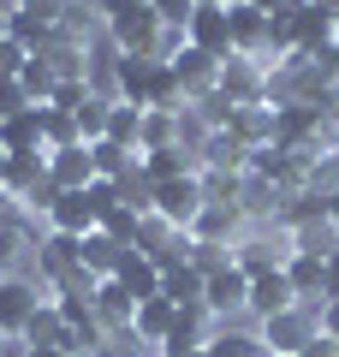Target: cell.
Masks as SVG:
<instances>
[{"label": "cell", "instance_id": "46", "mask_svg": "<svg viewBox=\"0 0 339 357\" xmlns=\"http://www.w3.org/2000/svg\"><path fill=\"white\" fill-rule=\"evenodd\" d=\"M327 18H333V48H339V6H333V13H327Z\"/></svg>", "mask_w": 339, "mask_h": 357}, {"label": "cell", "instance_id": "34", "mask_svg": "<svg viewBox=\"0 0 339 357\" xmlns=\"http://www.w3.org/2000/svg\"><path fill=\"white\" fill-rule=\"evenodd\" d=\"M84 197H89V208H96V220H107L113 208L126 203V197H119V185H113V178H96V185H89Z\"/></svg>", "mask_w": 339, "mask_h": 357}, {"label": "cell", "instance_id": "21", "mask_svg": "<svg viewBox=\"0 0 339 357\" xmlns=\"http://www.w3.org/2000/svg\"><path fill=\"white\" fill-rule=\"evenodd\" d=\"M126 256H131V244H119V238H113V232H101V227H96V232H89V238H84V268H89V274H96V280H113Z\"/></svg>", "mask_w": 339, "mask_h": 357}, {"label": "cell", "instance_id": "50", "mask_svg": "<svg viewBox=\"0 0 339 357\" xmlns=\"http://www.w3.org/2000/svg\"><path fill=\"white\" fill-rule=\"evenodd\" d=\"M0 345H6V333H0Z\"/></svg>", "mask_w": 339, "mask_h": 357}, {"label": "cell", "instance_id": "42", "mask_svg": "<svg viewBox=\"0 0 339 357\" xmlns=\"http://www.w3.org/2000/svg\"><path fill=\"white\" fill-rule=\"evenodd\" d=\"M315 66H327V77H333V84H339V48H327V54H322V60H315Z\"/></svg>", "mask_w": 339, "mask_h": 357}, {"label": "cell", "instance_id": "24", "mask_svg": "<svg viewBox=\"0 0 339 357\" xmlns=\"http://www.w3.org/2000/svg\"><path fill=\"white\" fill-rule=\"evenodd\" d=\"M173 321H179V304H167V298H143L137 316H131V333H137V340H149V345H167Z\"/></svg>", "mask_w": 339, "mask_h": 357}, {"label": "cell", "instance_id": "22", "mask_svg": "<svg viewBox=\"0 0 339 357\" xmlns=\"http://www.w3.org/2000/svg\"><path fill=\"white\" fill-rule=\"evenodd\" d=\"M131 316H137V298H131L119 280H101L96 286V321L107 333H119V328H131Z\"/></svg>", "mask_w": 339, "mask_h": 357}, {"label": "cell", "instance_id": "29", "mask_svg": "<svg viewBox=\"0 0 339 357\" xmlns=\"http://www.w3.org/2000/svg\"><path fill=\"white\" fill-rule=\"evenodd\" d=\"M18 84H24L30 107H48V102H54V84H60V77H54V66L42 60V54H30V60H24V72H18Z\"/></svg>", "mask_w": 339, "mask_h": 357}, {"label": "cell", "instance_id": "33", "mask_svg": "<svg viewBox=\"0 0 339 357\" xmlns=\"http://www.w3.org/2000/svg\"><path fill=\"white\" fill-rule=\"evenodd\" d=\"M89 96H96V77H60V84H54V102H48V107H60V114H77Z\"/></svg>", "mask_w": 339, "mask_h": 357}, {"label": "cell", "instance_id": "17", "mask_svg": "<svg viewBox=\"0 0 339 357\" xmlns=\"http://www.w3.org/2000/svg\"><path fill=\"white\" fill-rule=\"evenodd\" d=\"M0 149L6 155H42L48 143H42V107H24V114L0 119Z\"/></svg>", "mask_w": 339, "mask_h": 357}, {"label": "cell", "instance_id": "48", "mask_svg": "<svg viewBox=\"0 0 339 357\" xmlns=\"http://www.w3.org/2000/svg\"><path fill=\"white\" fill-rule=\"evenodd\" d=\"M327 161H333V173H339V149H333V155H327Z\"/></svg>", "mask_w": 339, "mask_h": 357}, {"label": "cell", "instance_id": "10", "mask_svg": "<svg viewBox=\"0 0 339 357\" xmlns=\"http://www.w3.org/2000/svg\"><path fill=\"white\" fill-rule=\"evenodd\" d=\"M173 72H179L185 102H202V96H214V89H220V60H214V54H202V48H190V42H185V54L173 60Z\"/></svg>", "mask_w": 339, "mask_h": 357}, {"label": "cell", "instance_id": "37", "mask_svg": "<svg viewBox=\"0 0 339 357\" xmlns=\"http://www.w3.org/2000/svg\"><path fill=\"white\" fill-rule=\"evenodd\" d=\"M24 60H30L24 42H13V36L0 42V77H18V72H24Z\"/></svg>", "mask_w": 339, "mask_h": 357}, {"label": "cell", "instance_id": "49", "mask_svg": "<svg viewBox=\"0 0 339 357\" xmlns=\"http://www.w3.org/2000/svg\"><path fill=\"white\" fill-rule=\"evenodd\" d=\"M226 6H250V0H226Z\"/></svg>", "mask_w": 339, "mask_h": 357}, {"label": "cell", "instance_id": "51", "mask_svg": "<svg viewBox=\"0 0 339 357\" xmlns=\"http://www.w3.org/2000/svg\"><path fill=\"white\" fill-rule=\"evenodd\" d=\"M0 227H6V220H0Z\"/></svg>", "mask_w": 339, "mask_h": 357}, {"label": "cell", "instance_id": "35", "mask_svg": "<svg viewBox=\"0 0 339 357\" xmlns=\"http://www.w3.org/2000/svg\"><path fill=\"white\" fill-rule=\"evenodd\" d=\"M149 13L161 18V24H190V18H197V0H149Z\"/></svg>", "mask_w": 339, "mask_h": 357}, {"label": "cell", "instance_id": "44", "mask_svg": "<svg viewBox=\"0 0 339 357\" xmlns=\"http://www.w3.org/2000/svg\"><path fill=\"white\" fill-rule=\"evenodd\" d=\"M13 36V13H6V6H0V42Z\"/></svg>", "mask_w": 339, "mask_h": 357}, {"label": "cell", "instance_id": "36", "mask_svg": "<svg viewBox=\"0 0 339 357\" xmlns=\"http://www.w3.org/2000/svg\"><path fill=\"white\" fill-rule=\"evenodd\" d=\"M24 107H30L24 84H18V77H0V119H13V114H24Z\"/></svg>", "mask_w": 339, "mask_h": 357}, {"label": "cell", "instance_id": "6", "mask_svg": "<svg viewBox=\"0 0 339 357\" xmlns=\"http://www.w3.org/2000/svg\"><path fill=\"white\" fill-rule=\"evenodd\" d=\"M244 232H250V215L232 208V203H209L197 220H190V238H197V244H220V250H232Z\"/></svg>", "mask_w": 339, "mask_h": 357}, {"label": "cell", "instance_id": "12", "mask_svg": "<svg viewBox=\"0 0 339 357\" xmlns=\"http://www.w3.org/2000/svg\"><path fill=\"white\" fill-rule=\"evenodd\" d=\"M286 280H292V292H298V304L322 310V304H327V256L292 250V262H286Z\"/></svg>", "mask_w": 339, "mask_h": 357}, {"label": "cell", "instance_id": "5", "mask_svg": "<svg viewBox=\"0 0 339 357\" xmlns=\"http://www.w3.org/2000/svg\"><path fill=\"white\" fill-rule=\"evenodd\" d=\"M220 96H226L232 107H256V102H268V66H262V60H244V54L220 60Z\"/></svg>", "mask_w": 339, "mask_h": 357}, {"label": "cell", "instance_id": "14", "mask_svg": "<svg viewBox=\"0 0 339 357\" xmlns=\"http://www.w3.org/2000/svg\"><path fill=\"white\" fill-rule=\"evenodd\" d=\"M48 178L60 185V191H89V185H96L89 143H77V149H48Z\"/></svg>", "mask_w": 339, "mask_h": 357}, {"label": "cell", "instance_id": "25", "mask_svg": "<svg viewBox=\"0 0 339 357\" xmlns=\"http://www.w3.org/2000/svg\"><path fill=\"white\" fill-rule=\"evenodd\" d=\"M72 340L77 333L66 328V316H60V304H36V316H30V328H24V345H60V351H72Z\"/></svg>", "mask_w": 339, "mask_h": 357}, {"label": "cell", "instance_id": "31", "mask_svg": "<svg viewBox=\"0 0 339 357\" xmlns=\"http://www.w3.org/2000/svg\"><path fill=\"white\" fill-rule=\"evenodd\" d=\"M209 357H268V351H262V340L250 328H226L220 321V333L209 340Z\"/></svg>", "mask_w": 339, "mask_h": 357}, {"label": "cell", "instance_id": "2", "mask_svg": "<svg viewBox=\"0 0 339 357\" xmlns=\"http://www.w3.org/2000/svg\"><path fill=\"white\" fill-rule=\"evenodd\" d=\"M209 208V197H202V167L185 178H167V185H149V215H161L173 232H190V220Z\"/></svg>", "mask_w": 339, "mask_h": 357}, {"label": "cell", "instance_id": "20", "mask_svg": "<svg viewBox=\"0 0 339 357\" xmlns=\"http://www.w3.org/2000/svg\"><path fill=\"white\" fill-rule=\"evenodd\" d=\"M179 143H185V114H173V107H143L137 149H179Z\"/></svg>", "mask_w": 339, "mask_h": 357}, {"label": "cell", "instance_id": "13", "mask_svg": "<svg viewBox=\"0 0 339 357\" xmlns=\"http://www.w3.org/2000/svg\"><path fill=\"white\" fill-rule=\"evenodd\" d=\"M42 227H48V232H66V238H89L101 220H96V208H89L84 191H60V203L48 208V220H42Z\"/></svg>", "mask_w": 339, "mask_h": 357}, {"label": "cell", "instance_id": "19", "mask_svg": "<svg viewBox=\"0 0 339 357\" xmlns=\"http://www.w3.org/2000/svg\"><path fill=\"white\" fill-rule=\"evenodd\" d=\"M113 280L126 286L137 304H143V298H161V262H155L149 250H131L126 262H119V274H113Z\"/></svg>", "mask_w": 339, "mask_h": 357}, {"label": "cell", "instance_id": "39", "mask_svg": "<svg viewBox=\"0 0 339 357\" xmlns=\"http://www.w3.org/2000/svg\"><path fill=\"white\" fill-rule=\"evenodd\" d=\"M315 321H322V340H333V345H339V298H327V304L315 310Z\"/></svg>", "mask_w": 339, "mask_h": 357}, {"label": "cell", "instance_id": "16", "mask_svg": "<svg viewBox=\"0 0 339 357\" xmlns=\"http://www.w3.org/2000/svg\"><path fill=\"white\" fill-rule=\"evenodd\" d=\"M197 167H209V173H250V149L232 131H209L197 149Z\"/></svg>", "mask_w": 339, "mask_h": 357}, {"label": "cell", "instance_id": "30", "mask_svg": "<svg viewBox=\"0 0 339 357\" xmlns=\"http://www.w3.org/2000/svg\"><path fill=\"white\" fill-rule=\"evenodd\" d=\"M42 60L54 66V77H89V48H77V42H60V36H54L48 48H42Z\"/></svg>", "mask_w": 339, "mask_h": 357}, {"label": "cell", "instance_id": "41", "mask_svg": "<svg viewBox=\"0 0 339 357\" xmlns=\"http://www.w3.org/2000/svg\"><path fill=\"white\" fill-rule=\"evenodd\" d=\"M24 357H72V351H60V345H24Z\"/></svg>", "mask_w": 339, "mask_h": 357}, {"label": "cell", "instance_id": "27", "mask_svg": "<svg viewBox=\"0 0 339 357\" xmlns=\"http://www.w3.org/2000/svg\"><path fill=\"white\" fill-rule=\"evenodd\" d=\"M107 114H113V89H96V96L77 107V137L101 143V137H107Z\"/></svg>", "mask_w": 339, "mask_h": 357}, {"label": "cell", "instance_id": "7", "mask_svg": "<svg viewBox=\"0 0 339 357\" xmlns=\"http://www.w3.org/2000/svg\"><path fill=\"white\" fill-rule=\"evenodd\" d=\"M155 36H161V18L143 6V13H126L107 24V42L119 54H131V60H155Z\"/></svg>", "mask_w": 339, "mask_h": 357}, {"label": "cell", "instance_id": "47", "mask_svg": "<svg viewBox=\"0 0 339 357\" xmlns=\"http://www.w3.org/2000/svg\"><path fill=\"white\" fill-rule=\"evenodd\" d=\"M96 357H126V351H113V345H107V351H96Z\"/></svg>", "mask_w": 339, "mask_h": 357}, {"label": "cell", "instance_id": "32", "mask_svg": "<svg viewBox=\"0 0 339 357\" xmlns=\"http://www.w3.org/2000/svg\"><path fill=\"white\" fill-rule=\"evenodd\" d=\"M42 143L48 149H77V114H60V107H42Z\"/></svg>", "mask_w": 339, "mask_h": 357}, {"label": "cell", "instance_id": "1", "mask_svg": "<svg viewBox=\"0 0 339 357\" xmlns=\"http://www.w3.org/2000/svg\"><path fill=\"white\" fill-rule=\"evenodd\" d=\"M256 340H262L268 357H303V345L322 340V321H315L310 304H292V310H280V316L256 321Z\"/></svg>", "mask_w": 339, "mask_h": 357}, {"label": "cell", "instance_id": "4", "mask_svg": "<svg viewBox=\"0 0 339 357\" xmlns=\"http://www.w3.org/2000/svg\"><path fill=\"white\" fill-rule=\"evenodd\" d=\"M202 304H209V316H214V321H232V316H244V304H250V274H244L239 262L214 268L209 280H202Z\"/></svg>", "mask_w": 339, "mask_h": 357}, {"label": "cell", "instance_id": "23", "mask_svg": "<svg viewBox=\"0 0 339 357\" xmlns=\"http://www.w3.org/2000/svg\"><path fill=\"white\" fill-rule=\"evenodd\" d=\"M232 137L244 143V149H268V143H274V102H256V107H239V114H232Z\"/></svg>", "mask_w": 339, "mask_h": 357}, {"label": "cell", "instance_id": "9", "mask_svg": "<svg viewBox=\"0 0 339 357\" xmlns=\"http://www.w3.org/2000/svg\"><path fill=\"white\" fill-rule=\"evenodd\" d=\"M190 48L214 54V60H232V13L226 6H197V18L185 24Z\"/></svg>", "mask_w": 339, "mask_h": 357}, {"label": "cell", "instance_id": "15", "mask_svg": "<svg viewBox=\"0 0 339 357\" xmlns=\"http://www.w3.org/2000/svg\"><path fill=\"white\" fill-rule=\"evenodd\" d=\"M197 173V155L179 143V149H137V178L143 185H167V178Z\"/></svg>", "mask_w": 339, "mask_h": 357}, {"label": "cell", "instance_id": "40", "mask_svg": "<svg viewBox=\"0 0 339 357\" xmlns=\"http://www.w3.org/2000/svg\"><path fill=\"white\" fill-rule=\"evenodd\" d=\"M250 6H256V13H268V18H274V13H286V6H298V0H250Z\"/></svg>", "mask_w": 339, "mask_h": 357}, {"label": "cell", "instance_id": "28", "mask_svg": "<svg viewBox=\"0 0 339 357\" xmlns=\"http://www.w3.org/2000/svg\"><path fill=\"white\" fill-rule=\"evenodd\" d=\"M137 137H143V107H131V102H119V96H113L107 143H119V149H137Z\"/></svg>", "mask_w": 339, "mask_h": 357}, {"label": "cell", "instance_id": "26", "mask_svg": "<svg viewBox=\"0 0 339 357\" xmlns=\"http://www.w3.org/2000/svg\"><path fill=\"white\" fill-rule=\"evenodd\" d=\"M161 298H167V304H179V310L202 304V274H197L190 262H173V268H161Z\"/></svg>", "mask_w": 339, "mask_h": 357}, {"label": "cell", "instance_id": "45", "mask_svg": "<svg viewBox=\"0 0 339 357\" xmlns=\"http://www.w3.org/2000/svg\"><path fill=\"white\" fill-rule=\"evenodd\" d=\"M6 167H13V155H6V149H0V191H6Z\"/></svg>", "mask_w": 339, "mask_h": 357}, {"label": "cell", "instance_id": "11", "mask_svg": "<svg viewBox=\"0 0 339 357\" xmlns=\"http://www.w3.org/2000/svg\"><path fill=\"white\" fill-rule=\"evenodd\" d=\"M292 304H298V292H292L286 268H268V274H256V280H250V304H244V316L268 321V316H280V310H292Z\"/></svg>", "mask_w": 339, "mask_h": 357}, {"label": "cell", "instance_id": "3", "mask_svg": "<svg viewBox=\"0 0 339 357\" xmlns=\"http://www.w3.org/2000/svg\"><path fill=\"white\" fill-rule=\"evenodd\" d=\"M48 298H54L48 280H30V274H0V333H6V340H24L36 304H48Z\"/></svg>", "mask_w": 339, "mask_h": 357}, {"label": "cell", "instance_id": "38", "mask_svg": "<svg viewBox=\"0 0 339 357\" xmlns=\"http://www.w3.org/2000/svg\"><path fill=\"white\" fill-rule=\"evenodd\" d=\"M89 6H96V18H101V24H113V18H126V13H143L149 0H89Z\"/></svg>", "mask_w": 339, "mask_h": 357}, {"label": "cell", "instance_id": "18", "mask_svg": "<svg viewBox=\"0 0 339 357\" xmlns=\"http://www.w3.org/2000/svg\"><path fill=\"white\" fill-rule=\"evenodd\" d=\"M292 250H310V256H339V227L327 220V208L292 220Z\"/></svg>", "mask_w": 339, "mask_h": 357}, {"label": "cell", "instance_id": "43", "mask_svg": "<svg viewBox=\"0 0 339 357\" xmlns=\"http://www.w3.org/2000/svg\"><path fill=\"white\" fill-rule=\"evenodd\" d=\"M18 215H24V208H18V203H13V197L0 191V220H18Z\"/></svg>", "mask_w": 339, "mask_h": 357}, {"label": "cell", "instance_id": "8", "mask_svg": "<svg viewBox=\"0 0 339 357\" xmlns=\"http://www.w3.org/2000/svg\"><path fill=\"white\" fill-rule=\"evenodd\" d=\"M226 13H232V54L274 66V36H268V13H256V6H226Z\"/></svg>", "mask_w": 339, "mask_h": 357}]
</instances>
